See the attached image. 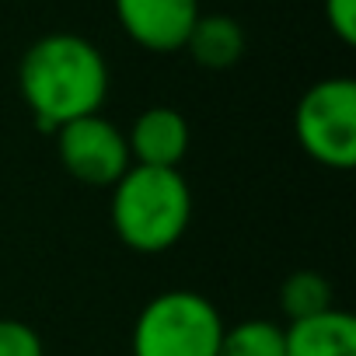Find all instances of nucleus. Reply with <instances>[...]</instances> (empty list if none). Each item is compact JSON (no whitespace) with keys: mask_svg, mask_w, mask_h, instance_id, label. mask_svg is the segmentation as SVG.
<instances>
[{"mask_svg":"<svg viewBox=\"0 0 356 356\" xmlns=\"http://www.w3.org/2000/svg\"><path fill=\"white\" fill-rule=\"evenodd\" d=\"M18 88L39 126L60 129L102 108L108 95V67L88 39L56 32L29 46L18 67Z\"/></svg>","mask_w":356,"mask_h":356,"instance_id":"obj_1","label":"nucleus"},{"mask_svg":"<svg viewBox=\"0 0 356 356\" xmlns=\"http://www.w3.org/2000/svg\"><path fill=\"white\" fill-rule=\"evenodd\" d=\"M193 220V193L186 178L168 168H140L112 186V227L119 241L140 255L168 252Z\"/></svg>","mask_w":356,"mask_h":356,"instance_id":"obj_2","label":"nucleus"},{"mask_svg":"<svg viewBox=\"0 0 356 356\" xmlns=\"http://www.w3.org/2000/svg\"><path fill=\"white\" fill-rule=\"evenodd\" d=\"M224 321L193 290H168L147 300L133 325V356H217Z\"/></svg>","mask_w":356,"mask_h":356,"instance_id":"obj_3","label":"nucleus"},{"mask_svg":"<svg viewBox=\"0 0 356 356\" xmlns=\"http://www.w3.org/2000/svg\"><path fill=\"white\" fill-rule=\"evenodd\" d=\"M293 133L318 164L349 171L356 164V84L328 77L307 88L293 112Z\"/></svg>","mask_w":356,"mask_h":356,"instance_id":"obj_4","label":"nucleus"},{"mask_svg":"<svg viewBox=\"0 0 356 356\" xmlns=\"http://www.w3.org/2000/svg\"><path fill=\"white\" fill-rule=\"evenodd\" d=\"M56 150L67 175H74L84 186H115L133 164L126 136L98 112L60 126Z\"/></svg>","mask_w":356,"mask_h":356,"instance_id":"obj_5","label":"nucleus"},{"mask_svg":"<svg viewBox=\"0 0 356 356\" xmlns=\"http://www.w3.org/2000/svg\"><path fill=\"white\" fill-rule=\"evenodd\" d=\"M115 15L136 46L150 53H175L186 49L200 18V0H115Z\"/></svg>","mask_w":356,"mask_h":356,"instance_id":"obj_6","label":"nucleus"},{"mask_svg":"<svg viewBox=\"0 0 356 356\" xmlns=\"http://www.w3.org/2000/svg\"><path fill=\"white\" fill-rule=\"evenodd\" d=\"M126 147H129V161H136L140 168L178 171L182 157L189 154V122L182 112L154 105L133 122Z\"/></svg>","mask_w":356,"mask_h":356,"instance_id":"obj_7","label":"nucleus"},{"mask_svg":"<svg viewBox=\"0 0 356 356\" xmlns=\"http://www.w3.org/2000/svg\"><path fill=\"white\" fill-rule=\"evenodd\" d=\"M286 356H356V321L332 307L325 314L290 321L283 328Z\"/></svg>","mask_w":356,"mask_h":356,"instance_id":"obj_8","label":"nucleus"},{"mask_svg":"<svg viewBox=\"0 0 356 356\" xmlns=\"http://www.w3.org/2000/svg\"><path fill=\"white\" fill-rule=\"evenodd\" d=\"M186 49L193 53V60L200 67L227 70L245 53V32L227 15H200L193 32H189V39H186Z\"/></svg>","mask_w":356,"mask_h":356,"instance_id":"obj_9","label":"nucleus"},{"mask_svg":"<svg viewBox=\"0 0 356 356\" xmlns=\"http://www.w3.org/2000/svg\"><path fill=\"white\" fill-rule=\"evenodd\" d=\"M217 356H286L283 328L266 318L238 321L234 328H224Z\"/></svg>","mask_w":356,"mask_h":356,"instance_id":"obj_10","label":"nucleus"},{"mask_svg":"<svg viewBox=\"0 0 356 356\" xmlns=\"http://www.w3.org/2000/svg\"><path fill=\"white\" fill-rule=\"evenodd\" d=\"M280 304L290 314V321H304V318L332 311V286L321 273L300 269V273L286 276V283L280 290Z\"/></svg>","mask_w":356,"mask_h":356,"instance_id":"obj_11","label":"nucleus"},{"mask_svg":"<svg viewBox=\"0 0 356 356\" xmlns=\"http://www.w3.org/2000/svg\"><path fill=\"white\" fill-rule=\"evenodd\" d=\"M0 356H46V349L32 325L0 318Z\"/></svg>","mask_w":356,"mask_h":356,"instance_id":"obj_12","label":"nucleus"},{"mask_svg":"<svg viewBox=\"0 0 356 356\" xmlns=\"http://www.w3.org/2000/svg\"><path fill=\"white\" fill-rule=\"evenodd\" d=\"M325 15H328L332 32L346 46H353L356 42V0H325Z\"/></svg>","mask_w":356,"mask_h":356,"instance_id":"obj_13","label":"nucleus"}]
</instances>
